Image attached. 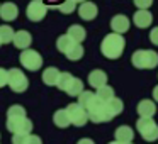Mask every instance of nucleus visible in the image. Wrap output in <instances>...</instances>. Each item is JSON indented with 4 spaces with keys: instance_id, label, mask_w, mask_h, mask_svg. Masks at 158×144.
Instances as JSON below:
<instances>
[{
    "instance_id": "obj_21",
    "label": "nucleus",
    "mask_w": 158,
    "mask_h": 144,
    "mask_svg": "<svg viewBox=\"0 0 158 144\" xmlns=\"http://www.w3.org/2000/svg\"><path fill=\"white\" fill-rule=\"evenodd\" d=\"M65 92L68 93L70 97H78L80 93L83 92V82L80 78H75V76H73V78L70 80V83H68Z\"/></svg>"
},
{
    "instance_id": "obj_4",
    "label": "nucleus",
    "mask_w": 158,
    "mask_h": 144,
    "mask_svg": "<svg viewBox=\"0 0 158 144\" xmlns=\"http://www.w3.org/2000/svg\"><path fill=\"white\" fill-rule=\"evenodd\" d=\"M87 115H89V120H92V122L95 124H100V122H109V120H112L114 117V112L110 110L109 103L107 102H97L95 105L92 107V109L87 110Z\"/></svg>"
},
{
    "instance_id": "obj_1",
    "label": "nucleus",
    "mask_w": 158,
    "mask_h": 144,
    "mask_svg": "<svg viewBox=\"0 0 158 144\" xmlns=\"http://www.w3.org/2000/svg\"><path fill=\"white\" fill-rule=\"evenodd\" d=\"M124 48H126V41H124L123 34H116V32L107 34L100 42V53L107 59L121 58V54L124 53Z\"/></svg>"
},
{
    "instance_id": "obj_16",
    "label": "nucleus",
    "mask_w": 158,
    "mask_h": 144,
    "mask_svg": "<svg viewBox=\"0 0 158 144\" xmlns=\"http://www.w3.org/2000/svg\"><path fill=\"white\" fill-rule=\"evenodd\" d=\"M89 85L94 86V88H99V86H104L107 85V75L106 71L102 70H94V71L89 73Z\"/></svg>"
},
{
    "instance_id": "obj_15",
    "label": "nucleus",
    "mask_w": 158,
    "mask_h": 144,
    "mask_svg": "<svg viewBox=\"0 0 158 144\" xmlns=\"http://www.w3.org/2000/svg\"><path fill=\"white\" fill-rule=\"evenodd\" d=\"M138 114H139V117H153L155 114H156V103L153 102V100H141L139 103H138Z\"/></svg>"
},
{
    "instance_id": "obj_13",
    "label": "nucleus",
    "mask_w": 158,
    "mask_h": 144,
    "mask_svg": "<svg viewBox=\"0 0 158 144\" xmlns=\"http://www.w3.org/2000/svg\"><path fill=\"white\" fill-rule=\"evenodd\" d=\"M19 15V9L15 4H12V2H5V4L0 5V17L4 19V21H15Z\"/></svg>"
},
{
    "instance_id": "obj_19",
    "label": "nucleus",
    "mask_w": 158,
    "mask_h": 144,
    "mask_svg": "<svg viewBox=\"0 0 158 144\" xmlns=\"http://www.w3.org/2000/svg\"><path fill=\"white\" fill-rule=\"evenodd\" d=\"M66 36H68V38L72 39L73 42L80 44V42H82L83 39L87 38V32H85V29H83L82 26L73 24V26H70V27H68V31H66Z\"/></svg>"
},
{
    "instance_id": "obj_25",
    "label": "nucleus",
    "mask_w": 158,
    "mask_h": 144,
    "mask_svg": "<svg viewBox=\"0 0 158 144\" xmlns=\"http://www.w3.org/2000/svg\"><path fill=\"white\" fill-rule=\"evenodd\" d=\"M65 54H66V58H68L70 61H78V59H82V56H83V46L75 42Z\"/></svg>"
},
{
    "instance_id": "obj_23",
    "label": "nucleus",
    "mask_w": 158,
    "mask_h": 144,
    "mask_svg": "<svg viewBox=\"0 0 158 144\" xmlns=\"http://www.w3.org/2000/svg\"><path fill=\"white\" fill-rule=\"evenodd\" d=\"M95 97L100 100V102H109V100H112L114 97V90H112V86H109V85H104V86H99L97 88V92H95Z\"/></svg>"
},
{
    "instance_id": "obj_17",
    "label": "nucleus",
    "mask_w": 158,
    "mask_h": 144,
    "mask_svg": "<svg viewBox=\"0 0 158 144\" xmlns=\"http://www.w3.org/2000/svg\"><path fill=\"white\" fill-rule=\"evenodd\" d=\"M97 102H99V98L95 97V93L89 92V90H87V92L83 90V92L78 95V102H77V103H78V105H82L85 110H89V109H92Z\"/></svg>"
},
{
    "instance_id": "obj_35",
    "label": "nucleus",
    "mask_w": 158,
    "mask_h": 144,
    "mask_svg": "<svg viewBox=\"0 0 158 144\" xmlns=\"http://www.w3.org/2000/svg\"><path fill=\"white\" fill-rule=\"evenodd\" d=\"M77 144H95V142H94L92 139H89V137H83V139H80Z\"/></svg>"
},
{
    "instance_id": "obj_31",
    "label": "nucleus",
    "mask_w": 158,
    "mask_h": 144,
    "mask_svg": "<svg viewBox=\"0 0 158 144\" xmlns=\"http://www.w3.org/2000/svg\"><path fill=\"white\" fill-rule=\"evenodd\" d=\"M9 82V71L4 68H0V88H4Z\"/></svg>"
},
{
    "instance_id": "obj_8",
    "label": "nucleus",
    "mask_w": 158,
    "mask_h": 144,
    "mask_svg": "<svg viewBox=\"0 0 158 144\" xmlns=\"http://www.w3.org/2000/svg\"><path fill=\"white\" fill-rule=\"evenodd\" d=\"M66 114H68L70 124H73V126H77V127L85 126L87 120H89L87 110L83 109L82 105H78V103H70V105L66 107Z\"/></svg>"
},
{
    "instance_id": "obj_37",
    "label": "nucleus",
    "mask_w": 158,
    "mask_h": 144,
    "mask_svg": "<svg viewBox=\"0 0 158 144\" xmlns=\"http://www.w3.org/2000/svg\"><path fill=\"white\" fill-rule=\"evenodd\" d=\"M109 144H123V142H119V141H112V142H109Z\"/></svg>"
},
{
    "instance_id": "obj_26",
    "label": "nucleus",
    "mask_w": 158,
    "mask_h": 144,
    "mask_svg": "<svg viewBox=\"0 0 158 144\" xmlns=\"http://www.w3.org/2000/svg\"><path fill=\"white\" fill-rule=\"evenodd\" d=\"M12 39H14V29L10 26H0V42L7 44V42H12Z\"/></svg>"
},
{
    "instance_id": "obj_39",
    "label": "nucleus",
    "mask_w": 158,
    "mask_h": 144,
    "mask_svg": "<svg viewBox=\"0 0 158 144\" xmlns=\"http://www.w3.org/2000/svg\"><path fill=\"white\" fill-rule=\"evenodd\" d=\"M0 46H2V42H0Z\"/></svg>"
},
{
    "instance_id": "obj_32",
    "label": "nucleus",
    "mask_w": 158,
    "mask_h": 144,
    "mask_svg": "<svg viewBox=\"0 0 158 144\" xmlns=\"http://www.w3.org/2000/svg\"><path fill=\"white\" fill-rule=\"evenodd\" d=\"M27 136L29 134H14V137H12V144H26Z\"/></svg>"
},
{
    "instance_id": "obj_9",
    "label": "nucleus",
    "mask_w": 158,
    "mask_h": 144,
    "mask_svg": "<svg viewBox=\"0 0 158 144\" xmlns=\"http://www.w3.org/2000/svg\"><path fill=\"white\" fill-rule=\"evenodd\" d=\"M7 129L12 134H31L32 122L27 117H19V119H7Z\"/></svg>"
},
{
    "instance_id": "obj_28",
    "label": "nucleus",
    "mask_w": 158,
    "mask_h": 144,
    "mask_svg": "<svg viewBox=\"0 0 158 144\" xmlns=\"http://www.w3.org/2000/svg\"><path fill=\"white\" fill-rule=\"evenodd\" d=\"M19 117H26V109L22 105H12L7 110V119H19Z\"/></svg>"
},
{
    "instance_id": "obj_33",
    "label": "nucleus",
    "mask_w": 158,
    "mask_h": 144,
    "mask_svg": "<svg viewBox=\"0 0 158 144\" xmlns=\"http://www.w3.org/2000/svg\"><path fill=\"white\" fill-rule=\"evenodd\" d=\"M26 144H43V141H41L39 136H32V134H29L27 139H26Z\"/></svg>"
},
{
    "instance_id": "obj_3",
    "label": "nucleus",
    "mask_w": 158,
    "mask_h": 144,
    "mask_svg": "<svg viewBox=\"0 0 158 144\" xmlns=\"http://www.w3.org/2000/svg\"><path fill=\"white\" fill-rule=\"evenodd\" d=\"M136 129L146 142H153L158 139V124L153 120V117H139L136 122Z\"/></svg>"
},
{
    "instance_id": "obj_10",
    "label": "nucleus",
    "mask_w": 158,
    "mask_h": 144,
    "mask_svg": "<svg viewBox=\"0 0 158 144\" xmlns=\"http://www.w3.org/2000/svg\"><path fill=\"white\" fill-rule=\"evenodd\" d=\"M129 26H131V22L124 14H117L110 19V29H112V32H116V34H124V32H127L129 31Z\"/></svg>"
},
{
    "instance_id": "obj_29",
    "label": "nucleus",
    "mask_w": 158,
    "mask_h": 144,
    "mask_svg": "<svg viewBox=\"0 0 158 144\" xmlns=\"http://www.w3.org/2000/svg\"><path fill=\"white\" fill-rule=\"evenodd\" d=\"M72 78H73V76L70 75L68 71H60L58 82H56V86H58L60 90H63V92H65L66 86H68V83H70V80H72Z\"/></svg>"
},
{
    "instance_id": "obj_2",
    "label": "nucleus",
    "mask_w": 158,
    "mask_h": 144,
    "mask_svg": "<svg viewBox=\"0 0 158 144\" xmlns=\"http://www.w3.org/2000/svg\"><path fill=\"white\" fill-rule=\"evenodd\" d=\"M131 63L138 70H153L158 66V53L153 49H138L131 56Z\"/></svg>"
},
{
    "instance_id": "obj_22",
    "label": "nucleus",
    "mask_w": 158,
    "mask_h": 144,
    "mask_svg": "<svg viewBox=\"0 0 158 144\" xmlns=\"http://www.w3.org/2000/svg\"><path fill=\"white\" fill-rule=\"evenodd\" d=\"M58 76H60V70H56L55 66H49V68H46L43 71V82L46 85H56Z\"/></svg>"
},
{
    "instance_id": "obj_5",
    "label": "nucleus",
    "mask_w": 158,
    "mask_h": 144,
    "mask_svg": "<svg viewBox=\"0 0 158 144\" xmlns=\"http://www.w3.org/2000/svg\"><path fill=\"white\" fill-rule=\"evenodd\" d=\"M7 85L12 88V92L22 93V92L27 90L29 80L19 68H12V70H9V82H7Z\"/></svg>"
},
{
    "instance_id": "obj_27",
    "label": "nucleus",
    "mask_w": 158,
    "mask_h": 144,
    "mask_svg": "<svg viewBox=\"0 0 158 144\" xmlns=\"http://www.w3.org/2000/svg\"><path fill=\"white\" fill-rule=\"evenodd\" d=\"M75 44V42L72 41V39L68 38L66 34H63V36H60L58 38V41H56V48H58V51H61V53H66L72 46Z\"/></svg>"
},
{
    "instance_id": "obj_24",
    "label": "nucleus",
    "mask_w": 158,
    "mask_h": 144,
    "mask_svg": "<svg viewBox=\"0 0 158 144\" xmlns=\"http://www.w3.org/2000/svg\"><path fill=\"white\" fill-rule=\"evenodd\" d=\"M82 2H85V0H65L63 4L56 5V9H58L61 14H72V12L77 9V5L82 4Z\"/></svg>"
},
{
    "instance_id": "obj_30",
    "label": "nucleus",
    "mask_w": 158,
    "mask_h": 144,
    "mask_svg": "<svg viewBox=\"0 0 158 144\" xmlns=\"http://www.w3.org/2000/svg\"><path fill=\"white\" fill-rule=\"evenodd\" d=\"M133 2L139 10H148L151 7V4H153V0H133Z\"/></svg>"
},
{
    "instance_id": "obj_11",
    "label": "nucleus",
    "mask_w": 158,
    "mask_h": 144,
    "mask_svg": "<svg viewBox=\"0 0 158 144\" xmlns=\"http://www.w3.org/2000/svg\"><path fill=\"white\" fill-rule=\"evenodd\" d=\"M97 5L94 4V2H89V0H85V2H82L78 7V15L83 19V21H94V19L97 17Z\"/></svg>"
},
{
    "instance_id": "obj_38",
    "label": "nucleus",
    "mask_w": 158,
    "mask_h": 144,
    "mask_svg": "<svg viewBox=\"0 0 158 144\" xmlns=\"http://www.w3.org/2000/svg\"><path fill=\"white\" fill-rule=\"evenodd\" d=\"M127 144H133V142H127Z\"/></svg>"
},
{
    "instance_id": "obj_18",
    "label": "nucleus",
    "mask_w": 158,
    "mask_h": 144,
    "mask_svg": "<svg viewBox=\"0 0 158 144\" xmlns=\"http://www.w3.org/2000/svg\"><path fill=\"white\" fill-rule=\"evenodd\" d=\"M116 141H119V142H123V144H127V142H131L133 141V137H134V130L131 129L129 126H119L116 129Z\"/></svg>"
},
{
    "instance_id": "obj_6",
    "label": "nucleus",
    "mask_w": 158,
    "mask_h": 144,
    "mask_svg": "<svg viewBox=\"0 0 158 144\" xmlns=\"http://www.w3.org/2000/svg\"><path fill=\"white\" fill-rule=\"evenodd\" d=\"M48 14V5L43 2V0H31L26 9V15L31 22H39L46 17Z\"/></svg>"
},
{
    "instance_id": "obj_14",
    "label": "nucleus",
    "mask_w": 158,
    "mask_h": 144,
    "mask_svg": "<svg viewBox=\"0 0 158 144\" xmlns=\"http://www.w3.org/2000/svg\"><path fill=\"white\" fill-rule=\"evenodd\" d=\"M14 46L17 49H27L32 42V38L27 31H19V32H14V39H12Z\"/></svg>"
},
{
    "instance_id": "obj_20",
    "label": "nucleus",
    "mask_w": 158,
    "mask_h": 144,
    "mask_svg": "<svg viewBox=\"0 0 158 144\" xmlns=\"http://www.w3.org/2000/svg\"><path fill=\"white\" fill-rule=\"evenodd\" d=\"M53 122H55L56 127L60 129H65V127L70 126V119H68V114H66V109H60L55 112L53 115Z\"/></svg>"
},
{
    "instance_id": "obj_12",
    "label": "nucleus",
    "mask_w": 158,
    "mask_h": 144,
    "mask_svg": "<svg viewBox=\"0 0 158 144\" xmlns=\"http://www.w3.org/2000/svg\"><path fill=\"white\" fill-rule=\"evenodd\" d=\"M133 22L136 27L139 29H146L151 26V22H153V15H151L150 10H139L138 9V12L133 15Z\"/></svg>"
},
{
    "instance_id": "obj_7",
    "label": "nucleus",
    "mask_w": 158,
    "mask_h": 144,
    "mask_svg": "<svg viewBox=\"0 0 158 144\" xmlns=\"http://www.w3.org/2000/svg\"><path fill=\"white\" fill-rule=\"evenodd\" d=\"M21 65L29 71H38L43 66V58L34 49H24L21 54Z\"/></svg>"
},
{
    "instance_id": "obj_36",
    "label": "nucleus",
    "mask_w": 158,
    "mask_h": 144,
    "mask_svg": "<svg viewBox=\"0 0 158 144\" xmlns=\"http://www.w3.org/2000/svg\"><path fill=\"white\" fill-rule=\"evenodd\" d=\"M153 100H155V102H158V85L153 88Z\"/></svg>"
},
{
    "instance_id": "obj_34",
    "label": "nucleus",
    "mask_w": 158,
    "mask_h": 144,
    "mask_svg": "<svg viewBox=\"0 0 158 144\" xmlns=\"http://www.w3.org/2000/svg\"><path fill=\"white\" fill-rule=\"evenodd\" d=\"M150 41H151V44L158 46V27H153V29H151V32H150Z\"/></svg>"
}]
</instances>
